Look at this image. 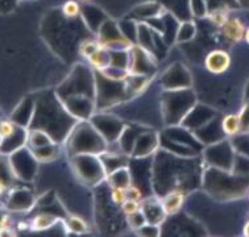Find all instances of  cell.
I'll use <instances>...</instances> for the list:
<instances>
[{"instance_id":"cell-1","label":"cell","mask_w":249,"mask_h":237,"mask_svg":"<svg viewBox=\"0 0 249 237\" xmlns=\"http://www.w3.org/2000/svg\"><path fill=\"white\" fill-rule=\"evenodd\" d=\"M206 68L210 73L213 74H222L228 70L231 65V57L227 51H211L204 61Z\"/></svg>"},{"instance_id":"cell-2","label":"cell","mask_w":249,"mask_h":237,"mask_svg":"<svg viewBox=\"0 0 249 237\" xmlns=\"http://www.w3.org/2000/svg\"><path fill=\"white\" fill-rule=\"evenodd\" d=\"M222 32L228 41L239 42L244 38L245 28L239 18H228L222 25Z\"/></svg>"},{"instance_id":"cell-3","label":"cell","mask_w":249,"mask_h":237,"mask_svg":"<svg viewBox=\"0 0 249 237\" xmlns=\"http://www.w3.org/2000/svg\"><path fill=\"white\" fill-rule=\"evenodd\" d=\"M183 201H185V195L182 194L181 191H173L170 192L166 198H165V201H163V211H165V214H176L179 211L181 208V205L183 204Z\"/></svg>"},{"instance_id":"cell-4","label":"cell","mask_w":249,"mask_h":237,"mask_svg":"<svg viewBox=\"0 0 249 237\" xmlns=\"http://www.w3.org/2000/svg\"><path fill=\"white\" fill-rule=\"evenodd\" d=\"M222 129L223 132L228 135V136H236L241 132L240 118L239 115H227L226 118H223L222 121Z\"/></svg>"},{"instance_id":"cell-5","label":"cell","mask_w":249,"mask_h":237,"mask_svg":"<svg viewBox=\"0 0 249 237\" xmlns=\"http://www.w3.org/2000/svg\"><path fill=\"white\" fill-rule=\"evenodd\" d=\"M62 12L66 17H75L79 15L81 12V8H79V4H78L77 1H74V0H69L66 1L64 5H62Z\"/></svg>"},{"instance_id":"cell-6","label":"cell","mask_w":249,"mask_h":237,"mask_svg":"<svg viewBox=\"0 0 249 237\" xmlns=\"http://www.w3.org/2000/svg\"><path fill=\"white\" fill-rule=\"evenodd\" d=\"M122 210L127 216H133L140 211V204L137 201H132V199H127V201L122 203Z\"/></svg>"},{"instance_id":"cell-7","label":"cell","mask_w":249,"mask_h":237,"mask_svg":"<svg viewBox=\"0 0 249 237\" xmlns=\"http://www.w3.org/2000/svg\"><path fill=\"white\" fill-rule=\"evenodd\" d=\"M15 135V125L11 121H0V138L7 140Z\"/></svg>"},{"instance_id":"cell-8","label":"cell","mask_w":249,"mask_h":237,"mask_svg":"<svg viewBox=\"0 0 249 237\" xmlns=\"http://www.w3.org/2000/svg\"><path fill=\"white\" fill-rule=\"evenodd\" d=\"M239 118H240L241 125L240 133H249V102L244 105V108L239 114Z\"/></svg>"},{"instance_id":"cell-9","label":"cell","mask_w":249,"mask_h":237,"mask_svg":"<svg viewBox=\"0 0 249 237\" xmlns=\"http://www.w3.org/2000/svg\"><path fill=\"white\" fill-rule=\"evenodd\" d=\"M111 198H112L113 203L116 204H122L127 201V191L124 187H113L112 192H111Z\"/></svg>"},{"instance_id":"cell-10","label":"cell","mask_w":249,"mask_h":237,"mask_svg":"<svg viewBox=\"0 0 249 237\" xmlns=\"http://www.w3.org/2000/svg\"><path fill=\"white\" fill-rule=\"evenodd\" d=\"M210 18L213 20V23L219 25V27H222L223 24L226 23L227 20H228V16H227V12L224 11L223 8H219V9H215L213 12H211L210 15Z\"/></svg>"},{"instance_id":"cell-11","label":"cell","mask_w":249,"mask_h":237,"mask_svg":"<svg viewBox=\"0 0 249 237\" xmlns=\"http://www.w3.org/2000/svg\"><path fill=\"white\" fill-rule=\"evenodd\" d=\"M52 216H37L35 223H33V227L36 229H45L49 227L53 220L50 219Z\"/></svg>"},{"instance_id":"cell-12","label":"cell","mask_w":249,"mask_h":237,"mask_svg":"<svg viewBox=\"0 0 249 237\" xmlns=\"http://www.w3.org/2000/svg\"><path fill=\"white\" fill-rule=\"evenodd\" d=\"M127 191V199H132V201H140L141 199V191L135 186H129L125 190Z\"/></svg>"},{"instance_id":"cell-13","label":"cell","mask_w":249,"mask_h":237,"mask_svg":"<svg viewBox=\"0 0 249 237\" xmlns=\"http://www.w3.org/2000/svg\"><path fill=\"white\" fill-rule=\"evenodd\" d=\"M244 235L245 236H249V221L247 224H245V227H244Z\"/></svg>"},{"instance_id":"cell-14","label":"cell","mask_w":249,"mask_h":237,"mask_svg":"<svg viewBox=\"0 0 249 237\" xmlns=\"http://www.w3.org/2000/svg\"><path fill=\"white\" fill-rule=\"evenodd\" d=\"M244 38H245V41H247L249 44V28H248V29H247V31H245Z\"/></svg>"},{"instance_id":"cell-15","label":"cell","mask_w":249,"mask_h":237,"mask_svg":"<svg viewBox=\"0 0 249 237\" xmlns=\"http://www.w3.org/2000/svg\"><path fill=\"white\" fill-rule=\"evenodd\" d=\"M82 1H89V0H82Z\"/></svg>"}]
</instances>
